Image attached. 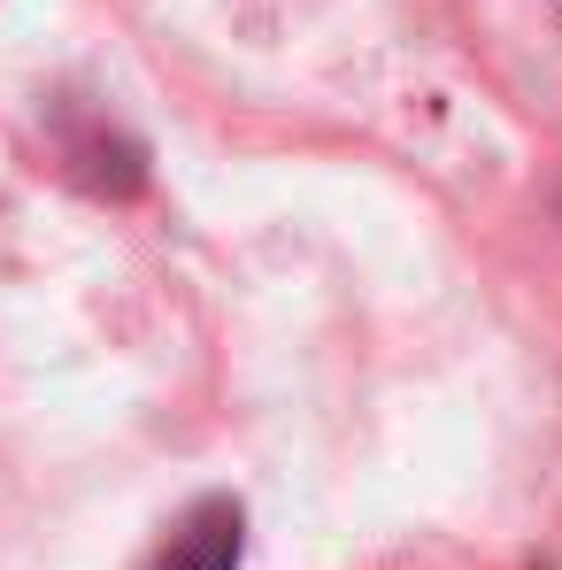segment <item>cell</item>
<instances>
[{"label": "cell", "mask_w": 562, "mask_h": 570, "mask_svg": "<svg viewBox=\"0 0 562 570\" xmlns=\"http://www.w3.org/2000/svg\"><path fill=\"white\" fill-rule=\"evenodd\" d=\"M239 548H247V517H239V501H200L178 517V532L162 540V556L147 570H239Z\"/></svg>", "instance_id": "obj_1"}]
</instances>
